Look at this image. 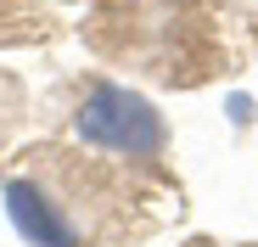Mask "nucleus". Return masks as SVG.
I'll return each instance as SVG.
<instances>
[{
  "instance_id": "1",
  "label": "nucleus",
  "mask_w": 258,
  "mask_h": 247,
  "mask_svg": "<svg viewBox=\"0 0 258 247\" xmlns=\"http://www.w3.org/2000/svg\"><path fill=\"white\" fill-rule=\"evenodd\" d=\"M73 130H79L84 146L129 157V163H157L163 146H168L163 112L146 96L123 90V85H90L84 101H79V112H73Z\"/></svg>"
},
{
  "instance_id": "2",
  "label": "nucleus",
  "mask_w": 258,
  "mask_h": 247,
  "mask_svg": "<svg viewBox=\"0 0 258 247\" xmlns=\"http://www.w3.org/2000/svg\"><path fill=\"white\" fill-rule=\"evenodd\" d=\"M6 219L28 247H84L90 241V214L79 208V191L56 174L23 169L6 180Z\"/></svg>"
}]
</instances>
